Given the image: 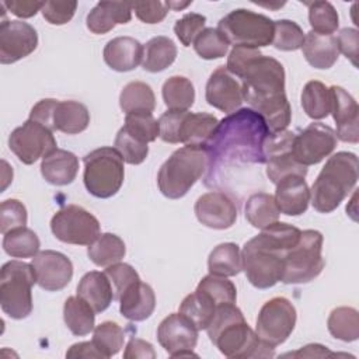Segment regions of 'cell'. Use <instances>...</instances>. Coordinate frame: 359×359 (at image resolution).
Instances as JSON below:
<instances>
[{
    "mask_svg": "<svg viewBox=\"0 0 359 359\" xmlns=\"http://www.w3.org/2000/svg\"><path fill=\"white\" fill-rule=\"evenodd\" d=\"M269 129L251 108H241L223 118L205 149L208 151L206 185H213L219 170L237 163L264 164V142Z\"/></svg>",
    "mask_w": 359,
    "mask_h": 359,
    "instance_id": "1",
    "label": "cell"
},
{
    "mask_svg": "<svg viewBox=\"0 0 359 359\" xmlns=\"http://www.w3.org/2000/svg\"><path fill=\"white\" fill-rule=\"evenodd\" d=\"M244 101L258 112L269 132L285 130L292 119V109L285 93V69L271 56L252 59L240 76Z\"/></svg>",
    "mask_w": 359,
    "mask_h": 359,
    "instance_id": "2",
    "label": "cell"
},
{
    "mask_svg": "<svg viewBox=\"0 0 359 359\" xmlns=\"http://www.w3.org/2000/svg\"><path fill=\"white\" fill-rule=\"evenodd\" d=\"M300 233L296 226L275 222L244 244L243 271L252 286L269 289L282 279L285 255L297 244Z\"/></svg>",
    "mask_w": 359,
    "mask_h": 359,
    "instance_id": "3",
    "label": "cell"
},
{
    "mask_svg": "<svg viewBox=\"0 0 359 359\" xmlns=\"http://www.w3.org/2000/svg\"><path fill=\"white\" fill-rule=\"evenodd\" d=\"M206 331L209 339L217 346L220 353L227 358L245 359L273 356V348L265 345L258 338L236 303L219 304Z\"/></svg>",
    "mask_w": 359,
    "mask_h": 359,
    "instance_id": "4",
    "label": "cell"
},
{
    "mask_svg": "<svg viewBox=\"0 0 359 359\" xmlns=\"http://www.w3.org/2000/svg\"><path fill=\"white\" fill-rule=\"evenodd\" d=\"M358 157L351 151L332 154L310 189V202L320 213L335 210L358 182Z\"/></svg>",
    "mask_w": 359,
    "mask_h": 359,
    "instance_id": "5",
    "label": "cell"
},
{
    "mask_svg": "<svg viewBox=\"0 0 359 359\" xmlns=\"http://www.w3.org/2000/svg\"><path fill=\"white\" fill-rule=\"evenodd\" d=\"M208 151L202 146H184L175 150L158 170L160 192L168 199L185 196L208 170Z\"/></svg>",
    "mask_w": 359,
    "mask_h": 359,
    "instance_id": "6",
    "label": "cell"
},
{
    "mask_svg": "<svg viewBox=\"0 0 359 359\" xmlns=\"http://www.w3.org/2000/svg\"><path fill=\"white\" fill-rule=\"evenodd\" d=\"M36 283L34 266L11 259L1 266L0 306L14 320L27 318L32 311V286Z\"/></svg>",
    "mask_w": 359,
    "mask_h": 359,
    "instance_id": "7",
    "label": "cell"
},
{
    "mask_svg": "<svg viewBox=\"0 0 359 359\" xmlns=\"http://www.w3.org/2000/svg\"><path fill=\"white\" fill-rule=\"evenodd\" d=\"M83 181L87 191L101 199L114 196L125 178L123 158L115 147H100L84 157Z\"/></svg>",
    "mask_w": 359,
    "mask_h": 359,
    "instance_id": "8",
    "label": "cell"
},
{
    "mask_svg": "<svg viewBox=\"0 0 359 359\" xmlns=\"http://www.w3.org/2000/svg\"><path fill=\"white\" fill-rule=\"evenodd\" d=\"M323 241V234L317 230L302 231L297 244L285 255L280 282L296 285L314 280L325 265L321 254Z\"/></svg>",
    "mask_w": 359,
    "mask_h": 359,
    "instance_id": "9",
    "label": "cell"
},
{
    "mask_svg": "<svg viewBox=\"0 0 359 359\" xmlns=\"http://www.w3.org/2000/svg\"><path fill=\"white\" fill-rule=\"evenodd\" d=\"M217 29L227 42L234 46L262 48L272 43L273 21L245 8H237L226 14L217 24Z\"/></svg>",
    "mask_w": 359,
    "mask_h": 359,
    "instance_id": "10",
    "label": "cell"
},
{
    "mask_svg": "<svg viewBox=\"0 0 359 359\" xmlns=\"http://www.w3.org/2000/svg\"><path fill=\"white\" fill-rule=\"evenodd\" d=\"M50 230L62 243L90 245L100 236V222L84 208L66 205L50 219Z\"/></svg>",
    "mask_w": 359,
    "mask_h": 359,
    "instance_id": "11",
    "label": "cell"
},
{
    "mask_svg": "<svg viewBox=\"0 0 359 359\" xmlns=\"http://www.w3.org/2000/svg\"><path fill=\"white\" fill-rule=\"evenodd\" d=\"M296 309L286 297H272L261 307L255 332L258 338L268 346L273 348L283 344L296 325Z\"/></svg>",
    "mask_w": 359,
    "mask_h": 359,
    "instance_id": "12",
    "label": "cell"
},
{
    "mask_svg": "<svg viewBox=\"0 0 359 359\" xmlns=\"http://www.w3.org/2000/svg\"><path fill=\"white\" fill-rule=\"evenodd\" d=\"M296 133L292 130L269 132L262 150L266 164V177L272 184H278L287 175H307V167L296 161L293 156V142Z\"/></svg>",
    "mask_w": 359,
    "mask_h": 359,
    "instance_id": "13",
    "label": "cell"
},
{
    "mask_svg": "<svg viewBox=\"0 0 359 359\" xmlns=\"http://www.w3.org/2000/svg\"><path fill=\"white\" fill-rule=\"evenodd\" d=\"M8 147L27 165L57 149L53 132L29 118L10 133Z\"/></svg>",
    "mask_w": 359,
    "mask_h": 359,
    "instance_id": "14",
    "label": "cell"
},
{
    "mask_svg": "<svg viewBox=\"0 0 359 359\" xmlns=\"http://www.w3.org/2000/svg\"><path fill=\"white\" fill-rule=\"evenodd\" d=\"M337 146L335 130L321 122L310 123L294 136L293 156L304 167L317 164L328 157Z\"/></svg>",
    "mask_w": 359,
    "mask_h": 359,
    "instance_id": "15",
    "label": "cell"
},
{
    "mask_svg": "<svg viewBox=\"0 0 359 359\" xmlns=\"http://www.w3.org/2000/svg\"><path fill=\"white\" fill-rule=\"evenodd\" d=\"M157 339L171 358L198 356L194 353L198 342V330L181 313H171L160 323Z\"/></svg>",
    "mask_w": 359,
    "mask_h": 359,
    "instance_id": "16",
    "label": "cell"
},
{
    "mask_svg": "<svg viewBox=\"0 0 359 359\" xmlns=\"http://www.w3.org/2000/svg\"><path fill=\"white\" fill-rule=\"evenodd\" d=\"M38 46L36 29L24 21L13 20L0 24V62L11 65L31 55Z\"/></svg>",
    "mask_w": 359,
    "mask_h": 359,
    "instance_id": "17",
    "label": "cell"
},
{
    "mask_svg": "<svg viewBox=\"0 0 359 359\" xmlns=\"http://www.w3.org/2000/svg\"><path fill=\"white\" fill-rule=\"evenodd\" d=\"M205 98L213 108L233 114L244 102L243 86L226 66H219L209 77L205 88Z\"/></svg>",
    "mask_w": 359,
    "mask_h": 359,
    "instance_id": "18",
    "label": "cell"
},
{
    "mask_svg": "<svg viewBox=\"0 0 359 359\" xmlns=\"http://www.w3.org/2000/svg\"><path fill=\"white\" fill-rule=\"evenodd\" d=\"M36 283L46 292H57L66 287L73 278V264L62 252L53 250L39 251L32 257Z\"/></svg>",
    "mask_w": 359,
    "mask_h": 359,
    "instance_id": "19",
    "label": "cell"
},
{
    "mask_svg": "<svg viewBox=\"0 0 359 359\" xmlns=\"http://www.w3.org/2000/svg\"><path fill=\"white\" fill-rule=\"evenodd\" d=\"M196 219L206 227L224 230L237 220V206L224 192L210 191L201 195L194 206Z\"/></svg>",
    "mask_w": 359,
    "mask_h": 359,
    "instance_id": "20",
    "label": "cell"
},
{
    "mask_svg": "<svg viewBox=\"0 0 359 359\" xmlns=\"http://www.w3.org/2000/svg\"><path fill=\"white\" fill-rule=\"evenodd\" d=\"M331 114L337 123V139L345 143L359 142V118L358 104L355 98L342 87L331 86Z\"/></svg>",
    "mask_w": 359,
    "mask_h": 359,
    "instance_id": "21",
    "label": "cell"
},
{
    "mask_svg": "<svg viewBox=\"0 0 359 359\" xmlns=\"http://www.w3.org/2000/svg\"><path fill=\"white\" fill-rule=\"evenodd\" d=\"M275 203L287 216L303 215L310 203V188L302 175H287L276 184Z\"/></svg>",
    "mask_w": 359,
    "mask_h": 359,
    "instance_id": "22",
    "label": "cell"
},
{
    "mask_svg": "<svg viewBox=\"0 0 359 359\" xmlns=\"http://www.w3.org/2000/svg\"><path fill=\"white\" fill-rule=\"evenodd\" d=\"M217 123V118L212 114L182 111L178 123L177 143L205 147L212 137Z\"/></svg>",
    "mask_w": 359,
    "mask_h": 359,
    "instance_id": "23",
    "label": "cell"
},
{
    "mask_svg": "<svg viewBox=\"0 0 359 359\" xmlns=\"http://www.w3.org/2000/svg\"><path fill=\"white\" fill-rule=\"evenodd\" d=\"M119 311L129 321L149 318L156 307V294L150 285L137 280L132 283L119 297Z\"/></svg>",
    "mask_w": 359,
    "mask_h": 359,
    "instance_id": "24",
    "label": "cell"
},
{
    "mask_svg": "<svg viewBox=\"0 0 359 359\" xmlns=\"http://www.w3.org/2000/svg\"><path fill=\"white\" fill-rule=\"evenodd\" d=\"M105 63L115 72H130L142 63L143 45L132 36H116L102 52Z\"/></svg>",
    "mask_w": 359,
    "mask_h": 359,
    "instance_id": "25",
    "label": "cell"
},
{
    "mask_svg": "<svg viewBox=\"0 0 359 359\" xmlns=\"http://www.w3.org/2000/svg\"><path fill=\"white\" fill-rule=\"evenodd\" d=\"M132 18V4L126 1H100L87 14L86 24L93 34H107L118 24Z\"/></svg>",
    "mask_w": 359,
    "mask_h": 359,
    "instance_id": "26",
    "label": "cell"
},
{
    "mask_svg": "<svg viewBox=\"0 0 359 359\" xmlns=\"http://www.w3.org/2000/svg\"><path fill=\"white\" fill-rule=\"evenodd\" d=\"M79 172V158L74 153L56 149L46 154L41 163V174L52 185H69Z\"/></svg>",
    "mask_w": 359,
    "mask_h": 359,
    "instance_id": "27",
    "label": "cell"
},
{
    "mask_svg": "<svg viewBox=\"0 0 359 359\" xmlns=\"http://www.w3.org/2000/svg\"><path fill=\"white\" fill-rule=\"evenodd\" d=\"M77 296L87 302L95 313H102L114 300V289L105 272L90 271L80 279Z\"/></svg>",
    "mask_w": 359,
    "mask_h": 359,
    "instance_id": "28",
    "label": "cell"
},
{
    "mask_svg": "<svg viewBox=\"0 0 359 359\" xmlns=\"http://www.w3.org/2000/svg\"><path fill=\"white\" fill-rule=\"evenodd\" d=\"M302 52L309 65L320 70L332 67L339 56L337 39L334 35H321L313 31L304 35Z\"/></svg>",
    "mask_w": 359,
    "mask_h": 359,
    "instance_id": "29",
    "label": "cell"
},
{
    "mask_svg": "<svg viewBox=\"0 0 359 359\" xmlns=\"http://www.w3.org/2000/svg\"><path fill=\"white\" fill-rule=\"evenodd\" d=\"M90 123V112L87 107L79 101H57L53 109L52 128L67 135H77L87 129Z\"/></svg>",
    "mask_w": 359,
    "mask_h": 359,
    "instance_id": "30",
    "label": "cell"
},
{
    "mask_svg": "<svg viewBox=\"0 0 359 359\" xmlns=\"http://www.w3.org/2000/svg\"><path fill=\"white\" fill-rule=\"evenodd\" d=\"M216 302L205 292L196 289L194 293L184 297L180 304V311L187 317L198 331L206 330L215 316Z\"/></svg>",
    "mask_w": 359,
    "mask_h": 359,
    "instance_id": "31",
    "label": "cell"
},
{
    "mask_svg": "<svg viewBox=\"0 0 359 359\" xmlns=\"http://www.w3.org/2000/svg\"><path fill=\"white\" fill-rule=\"evenodd\" d=\"M177 57V46L168 36H154L143 46L142 66L146 72L157 73L165 70Z\"/></svg>",
    "mask_w": 359,
    "mask_h": 359,
    "instance_id": "32",
    "label": "cell"
},
{
    "mask_svg": "<svg viewBox=\"0 0 359 359\" xmlns=\"http://www.w3.org/2000/svg\"><path fill=\"white\" fill-rule=\"evenodd\" d=\"M63 320L73 335L84 337L94 330L95 311L79 296H70L63 304Z\"/></svg>",
    "mask_w": 359,
    "mask_h": 359,
    "instance_id": "33",
    "label": "cell"
},
{
    "mask_svg": "<svg viewBox=\"0 0 359 359\" xmlns=\"http://www.w3.org/2000/svg\"><path fill=\"white\" fill-rule=\"evenodd\" d=\"M126 254L123 240L114 233H102L88 245L87 255L97 266H109L119 262Z\"/></svg>",
    "mask_w": 359,
    "mask_h": 359,
    "instance_id": "34",
    "label": "cell"
},
{
    "mask_svg": "<svg viewBox=\"0 0 359 359\" xmlns=\"http://www.w3.org/2000/svg\"><path fill=\"white\" fill-rule=\"evenodd\" d=\"M244 213L245 219L252 227L262 230L269 224L278 222L280 212L271 194L257 192L247 199Z\"/></svg>",
    "mask_w": 359,
    "mask_h": 359,
    "instance_id": "35",
    "label": "cell"
},
{
    "mask_svg": "<svg viewBox=\"0 0 359 359\" xmlns=\"http://www.w3.org/2000/svg\"><path fill=\"white\" fill-rule=\"evenodd\" d=\"M209 272L219 276H236L243 269L241 251L234 243L216 245L208 258Z\"/></svg>",
    "mask_w": 359,
    "mask_h": 359,
    "instance_id": "36",
    "label": "cell"
},
{
    "mask_svg": "<svg viewBox=\"0 0 359 359\" xmlns=\"http://www.w3.org/2000/svg\"><path fill=\"white\" fill-rule=\"evenodd\" d=\"M331 91L324 83L311 80L306 83L302 91V107L311 119H323L331 114Z\"/></svg>",
    "mask_w": 359,
    "mask_h": 359,
    "instance_id": "37",
    "label": "cell"
},
{
    "mask_svg": "<svg viewBox=\"0 0 359 359\" xmlns=\"http://www.w3.org/2000/svg\"><path fill=\"white\" fill-rule=\"evenodd\" d=\"M163 100L170 111H188L195 101V88L189 79L172 76L167 79L161 88Z\"/></svg>",
    "mask_w": 359,
    "mask_h": 359,
    "instance_id": "38",
    "label": "cell"
},
{
    "mask_svg": "<svg viewBox=\"0 0 359 359\" xmlns=\"http://www.w3.org/2000/svg\"><path fill=\"white\" fill-rule=\"evenodd\" d=\"M119 107L125 114L137 111L151 112L156 107V97L147 83L130 81L119 94Z\"/></svg>",
    "mask_w": 359,
    "mask_h": 359,
    "instance_id": "39",
    "label": "cell"
},
{
    "mask_svg": "<svg viewBox=\"0 0 359 359\" xmlns=\"http://www.w3.org/2000/svg\"><path fill=\"white\" fill-rule=\"evenodd\" d=\"M330 334L341 341L352 342L359 337V314L353 307H337L334 309L327 320Z\"/></svg>",
    "mask_w": 359,
    "mask_h": 359,
    "instance_id": "40",
    "label": "cell"
},
{
    "mask_svg": "<svg viewBox=\"0 0 359 359\" xmlns=\"http://www.w3.org/2000/svg\"><path fill=\"white\" fill-rule=\"evenodd\" d=\"M39 238L28 227L10 230L3 237V250L13 258H31L39 252Z\"/></svg>",
    "mask_w": 359,
    "mask_h": 359,
    "instance_id": "41",
    "label": "cell"
},
{
    "mask_svg": "<svg viewBox=\"0 0 359 359\" xmlns=\"http://www.w3.org/2000/svg\"><path fill=\"white\" fill-rule=\"evenodd\" d=\"M91 341L102 353L104 359H107L116 355L122 349L125 341V331L119 324L114 321H104L94 327Z\"/></svg>",
    "mask_w": 359,
    "mask_h": 359,
    "instance_id": "42",
    "label": "cell"
},
{
    "mask_svg": "<svg viewBox=\"0 0 359 359\" xmlns=\"http://www.w3.org/2000/svg\"><path fill=\"white\" fill-rule=\"evenodd\" d=\"M309 22L313 32L332 35L338 29L339 17L330 1H313L309 3Z\"/></svg>",
    "mask_w": 359,
    "mask_h": 359,
    "instance_id": "43",
    "label": "cell"
},
{
    "mask_svg": "<svg viewBox=\"0 0 359 359\" xmlns=\"http://www.w3.org/2000/svg\"><path fill=\"white\" fill-rule=\"evenodd\" d=\"M192 45L202 59L213 60L226 56L230 43L217 28H203Z\"/></svg>",
    "mask_w": 359,
    "mask_h": 359,
    "instance_id": "44",
    "label": "cell"
},
{
    "mask_svg": "<svg viewBox=\"0 0 359 359\" xmlns=\"http://www.w3.org/2000/svg\"><path fill=\"white\" fill-rule=\"evenodd\" d=\"M123 128L136 139L150 143L160 135L158 121L149 111H137L126 114Z\"/></svg>",
    "mask_w": 359,
    "mask_h": 359,
    "instance_id": "45",
    "label": "cell"
},
{
    "mask_svg": "<svg viewBox=\"0 0 359 359\" xmlns=\"http://www.w3.org/2000/svg\"><path fill=\"white\" fill-rule=\"evenodd\" d=\"M304 42V32L300 25L292 20L273 21V39L272 45L285 52L302 49Z\"/></svg>",
    "mask_w": 359,
    "mask_h": 359,
    "instance_id": "46",
    "label": "cell"
},
{
    "mask_svg": "<svg viewBox=\"0 0 359 359\" xmlns=\"http://www.w3.org/2000/svg\"><path fill=\"white\" fill-rule=\"evenodd\" d=\"M196 289L208 293L217 306L224 303H236L237 299V289L226 276L209 273L201 279Z\"/></svg>",
    "mask_w": 359,
    "mask_h": 359,
    "instance_id": "47",
    "label": "cell"
},
{
    "mask_svg": "<svg viewBox=\"0 0 359 359\" xmlns=\"http://www.w3.org/2000/svg\"><path fill=\"white\" fill-rule=\"evenodd\" d=\"M115 149L122 156L123 161L133 165L142 164L149 154L147 143L132 136L123 126L116 133Z\"/></svg>",
    "mask_w": 359,
    "mask_h": 359,
    "instance_id": "48",
    "label": "cell"
},
{
    "mask_svg": "<svg viewBox=\"0 0 359 359\" xmlns=\"http://www.w3.org/2000/svg\"><path fill=\"white\" fill-rule=\"evenodd\" d=\"M105 275L108 276L112 289H114V299L119 300L121 294L135 282L140 280L139 273L136 272V269L125 262H116L112 264L109 266H107L105 269Z\"/></svg>",
    "mask_w": 359,
    "mask_h": 359,
    "instance_id": "49",
    "label": "cell"
},
{
    "mask_svg": "<svg viewBox=\"0 0 359 359\" xmlns=\"http://www.w3.org/2000/svg\"><path fill=\"white\" fill-rule=\"evenodd\" d=\"M27 209L18 199H6L0 205V231L6 234L10 230L25 227Z\"/></svg>",
    "mask_w": 359,
    "mask_h": 359,
    "instance_id": "50",
    "label": "cell"
},
{
    "mask_svg": "<svg viewBox=\"0 0 359 359\" xmlns=\"http://www.w3.org/2000/svg\"><path fill=\"white\" fill-rule=\"evenodd\" d=\"M206 17L198 13H188L175 21L174 32L184 46H191L196 36L203 31Z\"/></svg>",
    "mask_w": 359,
    "mask_h": 359,
    "instance_id": "51",
    "label": "cell"
},
{
    "mask_svg": "<svg viewBox=\"0 0 359 359\" xmlns=\"http://www.w3.org/2000/svg\"><path fill=\"white\" fill-rule=\"evenodd\" d=\"M77 8V1H45L41 13L52 25H63L69 22Z\"/></svg>",
    "mask_w": 359,
    "mask_h": 359,
    "instance_id": "52",
    "label": "cell"
},
{
    "mask_svg": "<svg viewBox=\"0 0 359 359\" xmlns=\"http://www.w3.org/2000/svg\"><path fill=\"white\" fill-rule=\"evenodd\" d=\"M130 4L136 17L146 24H157L163 21L170 10L167 1H136Z\"/></svg>",
    "mask_w": 359,
    "mask_h": 359,
    "instance_id": "53",
    "label": "cell"
},
{
    "mask_svg": "<svg viewBox=\"0 0 359 359\" xmlns=\"http://www.w3.org/2000/svg\"><path fill=\"white\" fill-rule=\"evenodd\" d=\"M262 53L259 52V49L255 48H248V46H234L231 49V52L229 53L227 57V65L226 67L236 76L240 79V76L243 74L245 66L255 57L261 56Z\"/></svg>",
    "mask_w": 359,
    "mask_h": 359,
    "instance_id": "54",
    "label": "cell"
},
{
    "mask_svg": "<svg viewBox=\"0 0 359 359\" xmlns=\"http://www.w3.org/2000/svg\"><path fill=\"white\" fill-rule=\"evenodd\" d=\"M358 36L359 34L355 28H342L335 38L338 50L342 52L352 62L353 66H358Z\"/></svg>",
    "mask_w": 359,
    "mask_h": 359,
    "instance_id": "55",
    "label": "cell"
},
{
    "mask_svg": "<svg viewBox=\"0 0 359 359\" xmlns=\"http://www.w3.org/2000/svg\"><path fill=\"white\" fill-rule=\"evenodd\" d=\"M56 102H57V100H53V98H45V100L38 101V102L31 108L29 119L36 121V122L45 125L48 129H50V130L53 132V128H52V116H53V109H55Z\"/></svg>",
    "mask_w": 359,
    "mask_h": 359,
    "instance_id": "56",
    "label": "cell"
},
{
    "mask_svg": "<svg viewBox=\"0 0 359 359\" xmlns=\"http://www.w3.org/2000/svg\"><path fill=\"white\" fill-rule=\"evenodd\" d=\"M123 358L125 359H154L156 352L150 342L140 338H130L129 342L126 344Z\"/></svg>",
    "mask_w": 359,
    "mask_h": 359,
    "instance_id": "57",
    "label": "cell"
},
{
    "mask_svg": "<svg viewBox=\"0 0 359 359\" xmlns=\"http://www.w3.org/2000/svg\"><path fill=\"white\" fill-rule=\"evenodd\" d=\"M7 10L20 17V18H29L34 17L38 11L42 10L43 1H32V0H10V1H3L1 3Z\"/></svg>",
    "mask_w": 359,
    "mask_h": 359,
    "instance_id": "58",
    "label": "cell"
},
{
    "mask_svg": "<svg viewBox=\"0 0 359 359\" xmlns=\"http://www.w3.org/2000/svg\"><path fill=\"white\" fill-rule=\"evenodd\" d=\"M66 358H97V359H104L102 353L97 349L93 341L87 342H79L74 344L69 348L66 352Z\"/></svg>",
    "mask_w": 359,
    "mask_h": 359,
    "instance_id": "59",
    "label": "cell"
},
{
    "mask_svg": "<svg viewBox=\"0 0 359 359\" xmlns=\"http://www.w3.org/2000/svg\"><path fill=\"white\" fill-rule=\"evenodd\" d=\"M290 356H306V358H313V356H331L334 355L332 352H330L325 346L318 345V344H310L303 346L300 351L293 352V353H287Z\"/></svg>",
    "mask_w": 359,
    "mask_h": 359,
    "instance_id": "60",
    "label": "cell"
},
{
    "mask_svg": "<svg viewBox=\"0 0 359 359\" xmlns=\"http://www.w3.org/2000/svg\"><path fill=\"white\" fill-rule=\"evenodd\" d=\"M191 3L192 1H167V6H168V8H172V10L178 11V10H182V8L188 7Z\"/></svg>",
    "mask_w": 359,
    "mask_h": 359,
    "instance_id": "61",
    "label": "cell"
}]
</instances>
